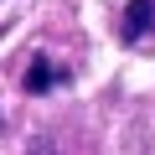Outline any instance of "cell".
I'll list each match as a JSON object with an SVG mask.
<instances>
[{"label": "cell", "instance_id": "cell-1", "mask_svg": "<svg viewBox=\"0 0 155 155\" xmlns=\"http://www.w3.org/2000/svg\"><path fill=\"white\" fill-rule=\"evenodd\" d=\"M150 26H155V0H129V5H124V26H119V36H124V41H140Z\"/></svg>", "mask_w": 155, "mask_h": 155}, {"label": "cell", "instance_id": "cell-2", "mask_svg": "<svg viewBox=\"0 0 155 155\" xmlns=\"http://www.w3.org/2000/svg\"><path fill=\"white\" fill-rule=\"evenodd\" d=\"M52 83H62V67H52L47 57H36V62H31V72H26V88H31V93H47Z\"/></svg>", "mask_w": 155, "mask_h": 155}]
</instances>
